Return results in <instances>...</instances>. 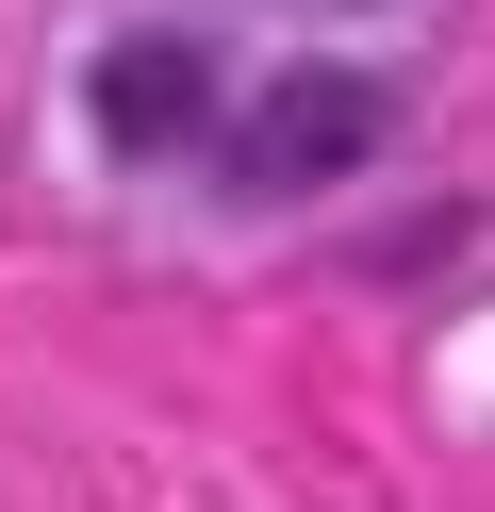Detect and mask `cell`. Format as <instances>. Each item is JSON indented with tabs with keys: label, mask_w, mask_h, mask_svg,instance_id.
I'll list each match as a JSON object with an SVG mask.
<instances>
[{
	"label": "cell",
	"mask_w": 495,
	"mask_h": 512,
	"mask_svg": "<svg viewBox=\"0 0 495 512\" xmlns=\"http://www.w3.org/2000/svg\"><path fill=\"white\" fill-rule=\"evenodd\" d=\"M380 133H396V100H380L363 67H297V83H264V100H248L231 182H264V199H281V182H347Z\"/></svg>",
	"instance_id": "cell-1"
},
{
	"label": "cell",
	"mask_w": 495,
	"mask_h": 512,
	"mask_svg": "<svg viewBox=\"0 0 495 512\" xmlns=\"http://www.w3.org/2000/svg\"><path fill=\"white\" fill-rule=\"evenodd\" d=\"M83 116L149 166V149H198V116H215V67H198L182 34H116L99 50V83H83Z\"/></svg>",
	"instance_id": "cell-2"
}]
</instances>
